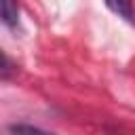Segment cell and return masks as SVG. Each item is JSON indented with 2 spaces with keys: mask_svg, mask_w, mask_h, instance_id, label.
Returning a JSON list of instances; mask_svg holds the SVG:
<instances>
[{
  "mask_svg": "<svg viewBox=\"0 0 135 135\" xmlns=\"http://www.w3.org/2000/svg\"><path fill=\"white\" fill-rule=\"evenodd\" d=\"M19 2L17 0H0V21L11 27V30H17L19 27Z\"/></svg>",
  "mask_w": 135,
  "mask_h": 135,
  "instance_id": "cell-1",
  "label": "cell"
},
{
  "mask_svg": "<svg viewBox=\"0 0 135 135\" xmlns=\"http://www.w3.org/2000/svg\"><path fill=\"white\" fill-rule=\"evenodd\" d=\"M105 6L120 19H124L127 23L135 25V8H133V0H103Z\"/></svg>",
  "mask_w": 135,
  "mask_h": 135,
  "instance_id": "cell-2",
  "label": "cell"
},
{
  "mask_svg": "<svg viewBox=\"0 0 135 135\" xmlns=\"http://www.w3.org/2000/svg\"><path fill=\"white\" fill-rule=\"evenodd\" d=\"M8 135H57V133L44 131L40 127L27 124V122H15V124H8Z\"/></svg>",
  "mask_w": 135,
  "mask_h": 135,
  "instance_id": "cell-3",
  "label": "cell"
},
{
  "mask_svg": "<svg viewBox=\"0 0 135 135\" xmlns=\"http://www.w3.org/2000/svg\"><path fill=\"white\" fill-rule=\"evenodd\" d=\"M15 70H17V65L11 61V57L0 51V76H11Z\"/></svg>",
  "mask_w": 135,
  "mask_h": 135,
  "instance_id": "cell-4",
  "label": "cell"
}]
</instances>
